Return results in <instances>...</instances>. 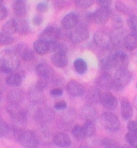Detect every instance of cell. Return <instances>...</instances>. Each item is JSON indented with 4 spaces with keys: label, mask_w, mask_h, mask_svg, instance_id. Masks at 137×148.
<instances>
[{
    "label": "cell",
    "mask_w": 137,
    "mask_h": 148,
    "mask_svg": "<svg viewBox=\"0 0 137 148\" xmlns=\"http://www.w3.org/2000/svg\"><path fill=\"white\" fill-rule=\"evenodd\" d=\"M100 123L104 128L108 131L116 132L120 127V121L116 114L110 111L103 112L100 116Z\"/></svg>",
    "instance_id": "obj_2"
},
{
    "label": "cell",
    "mask_w": 137,
    "mask_h": 148,
    "mask_svg": "<svg viewBox=\"0 0 137 148\" xmlns=\"http://www.w3.org/2000/svg\"><path fill=\"white\" fill-rule=\"evenodd\" d=\"M0 135H1L2 138H5V137H8L10 135L12 136V127H10L3 120H1V123H0Z\"/></svg>",
    "instance_id": "obj_34"
},
{
    "label": "cell",
    "mask_w": 137,
    "mask_h": 148,
    "mask_svg": "<svg viewBox=\"0 0 137 148\" xmlns=\"http://www.w3.org/2000/svg\"><path fill=\"white\" fill-rule=\"evenodd\" d=\"M133 107H134L135 110H137V95L133 98Z\"/></svg>",
    "instance_id": "obj_52"
},
{
    "label": "cell",
    "mask_w": 137,
    "mask_h": 148,
    "mask_svg": "<svg viewBox=\"0 0 137 148\" xmlns=\"http://www.w3.org/2000/svg\"><path fill=\"white\" fill-rule=\"evenodd\" d=\"M83 126H84V129H85L86 137H92V136L95 135L96 126H95L94 124H93L92 121H85V125Z\"/></svg>",
    "instance_id": "obj_35"
},
{
    "label": "cell",
    "mask_w": 137,
    "mask_h": 148,
    "mask_svg": "<svg viewBox=\"0 0 137 148\" xmlns=\"http://www.w3.org/2000/svg\"><path fill=\"white\" fill-rule=\"evenodd\" d=\"M136 60H137V55H136Z\"/></svg>",
    "instance_id": "obj_55"
},
{
    "label": "cell",
    "mask_w": 137,
    "mask_h": 148,
    "mask_svg": "<svg viewBox=\"0 0 137 148\" xmlns=\"http://www.w3.org/2000/svg\"><path fill=\"white\" fill-rule=\"evenodd\" d=\"M71 133H73L74 138L76 140H84L86 137L85 129H84V126L79 125H76L73 126V129H71Z\"/></svg>",
    "instance_id": "obj_32"
},
{
    "label": "cell",
    "mask_w": 137,
    "mask_h": 148,
    "mask_svg": "<svg viewBox=\"0 0 137 148\" xmlns=\"http://www.w3.org/2000/svg\"><path fill=\"white\" fill-rule=\"evenodd\" d=\"M135 86H136V88H137V82H136V85Z\"/></svg>",
    "instance_id": "obj_54"
},
{
    "label": "cell",
    "mask_w": 137,
    "mask_h": 148,
    "mask_svg": "<svg viewBox=\"0 0 137 148\" xmlns=\"http://www.w3.org/2000/svg\"><path fill=\"white\" fill-rule=\"evenodd\" d=\"M79 23H80L79 16L76 13L71 12L63 17L62 21H61V26H62V27L65 28V29L71 30V29H73L74 27H76L79 25Z\"/></svg>",
    "instance_id": "obj_17"
},
{
    "label": "cell",
    "mask_w": 137,
    "mask_h": 148,
    "mask_svg": "<svg viewBox=\"0 0 137 148\" xmlns=\"http://www.w3.org/2000/svg\"><path fill=\"white\" fill-rule=\"evenodd\" d=\"M22 81H23V78L21 75L17 73H14V72L9 74L6 77L7 85L10 86V87H19L22 84Z\"/></svg>",
    "instance_id": "obj_30"
},
{
    "label": "cell",
    "mask_w": 137,
    "mask_h": 148,
    "mask_svg": "<svg viewBox=\"0 0 137 148\" xmlns=\"http://www.w3.org/2000/svg\"><path fill=\"white\" fill-rule=\"evenodd\" d=\"M43 22V17L41 14H39V15H35L33 17V19H32V24L34 25L35 27H39L41 26Z\"/></svg>",
    "instance_id": "obj_49"
},
{
    "label": "cell",
    "mask_w": 137,
    "mask_h": 148,
    "mask_svg": "<svg viewBox=\"0 0 137 148\" xmlns=\"http://www.w3.org/2000/svg\"><path fill=\"white\" fill-rule=\"evenodd\" d=\"M19 58L17 52H14L13 50H3L0 54V70L6 74H10L17 70L20 65Z\"/></svg>",
    "instance_id": "obj_1"
},
{
    "label": "cell",
    "mask_w": 137,
    "mask_h": 148,
    "mask_svg": "<svg viewBox=\"0 0 137 148\" xmlns=\"http://www.w3.org/2000/svg\"><path fill=\"white\" fill-rule=\"evenodd\" d=\"M52 63L57 68H64L68 65V57L66 54L62 53H54L51 58Z\"/></svg>",
    "instance_id": "obj_25"
},
{
    "label": "cell",
    "mask_w": 137,
    "mask_h": 148,
    "mask_svg": "<svg viewBox=\"0 0 137 148\" xmlns=\"http://www.w3.org/2000/svg\"><path fill=\"white\" fill-rule=\"evenodd\" d=\"M66 90L68 93L73 97H81L86 92L85 86L76 80H71L67 84Z\"/></svg>",
    "instance_id": "obj_13"
},
{
    "label": "cell",
    "mask_w": 137,
    "mask_h": 148,
    "mask_svg": "<svg viewBox=\"0 0 137 148\" xmlns=\"http://www.w3.org/2000/svg\"><path fill=\"white\" fill-rule=\"evenodd\" d=\"M13 12L16 16L24 17L26 14V4L24 0H15L12 4Z\"/></svg>",
    "instance_id": "obj_26"
},
{
    "label": "cell",
    "mask_w": 137,
    "mask_h": 148,
    "mask_svg": "<svg viewBox=\"0 0 137 148\" xmlns=\"http://www.w3.org/2000/svg\"><path fill=\"white\" fill-rule=\"evenodd\" d=\"M2 31L5 32V33H7V34H9V35H12L13 33H15L16 28H15V26H14L13 19L9 20L8 22H6L4 25H3Z\"/></svg>",
    "instance_id": "obj_37"
},
{
    "label": "cell",
    "mask_w": 137,
    "mask_h": 148,
    "mask_svg": "<svg viewBox=\"0 0 137 148\" xmlns=\"http://www.w3.org/2000/svg\"><path fill=\"white\" fill-rule=\"evenodd\" d=\"M48 85V78H45V77H41L39 79V80L37 81V83H36V87L38 90H39V91H43L46 87H47Z\"/></svg>",
    "instance_id": "obj_44"
},
{
    "label": "cell",
    "mask_w": 137,
    "mask_h": 148,
    "mask_svg": "<svg viewBox=\"0 0 137 148\" xmlns=\"http://www.w3.org/2000/svg\"><path fill=\"white\" fill-rule=\"evenodd\" d=\"M128 25L131 28L132 32L137 34V16L131 15L128 18Z\"/></svg>",
    "instance_id": "obj_43"
},
{
    "label": "cell",
    "mask_w": 137,
    "mask_h": 148,
    "mask_svg": "<svg viewBox=\"0 0 137 148\" xmlns=\"http://www.w3.org/2000/svg\"><path fill=\"white\" fill-rule=\"evenodd\" d=\"M96 84L97 87H99L100 89H106V90L114 89L115 87L114 77H112L111 75L108 72H103L96 79Z\"/></svg>",
    "instance_id": "obj_15"
},
{
    "label": "cell",
    "mask_w": 137,
    "mask_h": 148,
    "mask_svg": "<svg viewBox=\"0 0 137 148\" xmlns=\"http://www.w3.org/2000/svg\"><path fill=\"white\" fill-rule=\"evenodd\" d=\"M111 18H112V24H113V27L115 29H121V28H123L124 21L119 14L112 12Z\"/></svg>",
    "instance_id": "obj_33"
},
{
    "label": "cell",
    "mask_w": 137,
    "mask_h": 148,
    "mask_svg": "<svg viewBox=\"0 0 137 148\" xmlns=\"http://www.w3.org/2000/svg\"><path fill=\"white\" fill-rule=\"evenodd\" d=\"M33 49L35 52L39 56L46 55L48 52H50V45L47 42L43 41L41 39H38L37 41L34 42L33 44Z\"/></svg>",
    "instance_id": "obj_22"
},
{
    "label": "cell",
    "mask_w": 137,
    "mask_h": 148,
    "mask_svg": "<svg viewBox=\"0 0 137 148\" xmlns=\"http://www.w3.org/2000/svg\"><path fill=\"white\" fill-rule=\"evenodd\" d=\"M98 112L92 104H86L81 109V117L84 119L85 121H92L94 122L97 118Z\"/></svg>",
    "instance_id": "obj_19"
},
{
    "label": "cell",
    "mask_w": 137,
    "mask_h": 148,
    "mask_svg": "<svg viewBox=\"0 0 137 148\" xmlns=\"http://www.w3.org/2000/svg\"><path fill=\"white\" fill-rule=\"evenodd\" d=\"M100 90L98 88H90L88 90L87 92H85V99L86 101L88 102V104H96L100 102Z\"/></svg>",
    "instance_id": "obj_27"
},
{
    "label": "cell",
    "mask_w": 137,
    "mask_h": 148,
    "mask_svg": "<svg viewBox=\"0 0 137 148\" xmlns=\"http://www.w3.org/2000/svg\"><path fill=\"white\" fill-rule=\"evenodd\" d=\"M7 111L9 113L14 121L19 123L26 122V113L22 108L19 106V104L9 103V105L7 107Z\"/></svg>",
    "instance_id": "obj_8"
},
{
    "label": "cell",
    "mask_w": 137,
    "mask_h": 148,
    "mask_svg": "<svg viewBox=\"0 0 137 148\" xmlns=\"http://www.w3.org/2000/svg\"><path fill=\"white\" fill-rule=\"evenodd\" d=\"M24 97V92L19 88H15L9 91L8 93V100L9 103H14V104H19Z\"/></svg>",
    "instance_id": "obj_29"
},
{
    "label": "cell",
    "mask_w": 137,
    "mask_h": 148,
    "mask_svg": "<svg viewBox=\"0 0 137 148\" xmlns=\"http://www.w3.org/2000/svg\"><path fill=\"white\" fill-rule=\"evenodd\" d=\"M54 112L51 109L49 108H42V109H39L37 113L35 115V120L36 122L39 125H47L50 124L53 119H54Z\"/></svg>",
    "instance_id": "obj_9"
},
{
    "label": "cell",
    "mask_w": 137,
    "mask_h": 148,
    "mask_svg": "<svg viewBox=\"0 0 137 148\" xmlns=\"http://www.w3.org/2000/svg\"><path fill=\"white\" fill-rule=\"evenodd\" d=\"M74 3L79 9L86 10L92 6V4L94 3V0H74Z\"/></svg>",
    "instance_id": "obj_40"
},
{
    "label": "cell",
    "mask_w": 137,
    "mask_h": 148,
    "mask_svg": "<svg viewBox=\"0 0 137 148\" xmlns=\"http://www.w3.org/2000/svg\"><path fill=\"white\" fill-rule=\"evenodd\" d=\"M100 103L102 105L103 108H105L106 110H116L118 106V101L117 99V97L112 92H105L102 93Z\"/></svg>",
    "instance_id": "obj_10"
},
{
    "label": "cell",
    "mask_w": 137,
    "mask_h": 148,
    "mask_svg": "<svg viewBox=\"0 0 137 148\" xmlns=\"http://www.w3.org/2000/svg\"><path fill=\"white\" fill-rule=\"evenodd\" d=\"M112 16V12L110 9L105 8H100L94 12H92V24L100 25H105Z\"/></svg>",
    "instance_id": "obj_7"
},
{
    "label": "cell",
    "mask_w": 137,
    "mask_h": 148,
    "mask_svg": "<svg viewBox=\"0 0 137 148\" xmlns=\"http://www.w3.org/2000/svg\"><path fill=\"white\" fill-rule=\"evenodd\" d=\"M23 147L36 148L39 146V139L33 132L30 130H23L17 139Z\"/></svg>",
    "instance_id": "obj_6"
},
{
    "label": "cell",
    "mask_w": 137,
    "mask_h": 148,
    "mask_svg": "<svg viewBox=\"0 0 137 148\" xmlns=\"http://www.w3.org/2000/svg\"><path fill=\"white\" fill-rule=\"evenodd\" d=\"M54 108H55L56 110H64L67 108V103L65 102V101H63V100L57 101V102L55 103V106H54Z\"/></svg>",
    "instance_id": "obj_48"
},
{
    "label": "cell",
    "mask_w": 137,
    "mask_h": 148,
    "mask_svg": "<svg viewBox=\"0 0 137 148\" xmlns=\"http://www.w3.org/2000/svg\"><path fill=\"white\" fill-rule=\"evenodd\" d=\"M73 68L77 74L83 75L87 71V64L83 59H77L73 62Z\"/></svg>",
    "instance_id": "obj_31"
},
{
    "label": "cell",
    "mask_w": 137,
    "mask_h": 148,
    "mask_svg": "<svg viewBox=\"0 0 137 148\" xmlns=\"http://www.w3.org/2000/svg\"><path fill=\"white\" fill-rule=\"evenodd\" d=\"M100 66L104 72H108L113 69V52L111 49H104V51L100 56Z\"/></svg>",
    "instance_id": "obj_14"
},
{
    "label": "cell",
    "mask_w": 137,
    "mask_h": 148,
    "mask_svg": "<svg viewBox=\"0 0 137 148\" xmlns=\"http://www.w3.org/2000/svg\"><path fill=\"white\" fill-rule=\"evenodd\" d=\"M115 7H116V10L117 12L122 13V14H125V15H129L131 16L132 14L130 13V10L127 6H126L123 2L121 1H117L116 4H115Z\"/></svg>",
    "instance_id": "obj_38"
},
{
    "label": "cell",
    "mask_w": 137,
    "mask_h": 148,
    "mask_svg": "<svg viewBox=\"0 0 137 148\" xmlns=\"http://www.w3.org/2000/svg\"><path fill=\"white\" fill-rule=\"evenodd\" d=\"M8 10H7V8L5 6H1V9H0V20L3 21L4 19H6L7 17H8Z\"/></svg>",
    "instance_id": "obj_50"
},
{
    "label": "cell",
    "mask_w": 137,
    "mask_h": 148,
    "mask_svg": "<svg viewBox=\"0 0 137 148\" xmlns=\"http://www.w3.org/2000/svg\"><path fill=\"white\" fill-rule=\"evenodd\" d=\"M43 41L47 42L48 44H52L54 42L59 41V28H57L56 27H48L43 30L39 38Z\"/></svg>",
    "instance_id": "obj_12"
},
{
    "label": "cell",
    "mask_w": 137,
    "mask_h": 148,
    "mask_svg": "<svg viewBox=\"0 0 137 148\" xmlns=\"http://www.w3.org/2000/svg\"><path fill=\"white\" fill-rule=\"evenodd\" d=\"M121 116L125 121H130L133 116V108L127 99L121 101Z\"/></svg>",
    "instance_id": "obj_23"
},
{
    "label": "cell",
    "mask_w": 137,
    "mask_h": 148,
    "mask_svg": "<svg viewBox=\"0 0 137 148\" xmlns=\"http://www.w3.org/2000/svg\"><path fill=\"white\" fill-rule=\"evenodd\" d=\"M88 36H89V32L86 25L79 23L78 26L76 27H74L73 29H71V31L70 32V38L68 39L73 44L78 45L85 42L88 38Z\"/></svg>",
    "instance_id": "obj_4"
},
{
    "label": "cell",
    "mask_w": 137,
    "mask_h": 148,
    "mask_svg": "<svg viewBox=\"0 0 137 148\" xmlns=\"http://www.w3.org/2000/svg\"><path fill=\"white\" fill-rule=\"evenodd\" d=\"M126 140L132 147H137V133L128 132L126 134Z\"/></svg>",
    "instance_id": "obj_41"
},
{
    "label": "cell",
    "mask_w": 137,
    "mask_h": 148,
    "mask_svg": "<svg viewBox=\"0 0 137 148\" xmlns=\"http://www.w3.org/2000/svg\"><path fill=\"white\" fill-rule=\"evenodd\" d=\"M102 145L103 147H107V148H116V147H119V143H118L117 140H112V139H108V138H104L102 140Z\"/></svg>",
    "instance_id": "obj_42"
},
{
    "label": "cell",
    "mask_w": 137,
    "mask_h": 148,
    "mask_svg": "<svg viewBox=\"0 0 137 148\" xmlns=\"http://www.w3.org/2000/svg\"><path fill=\"white\" fill-rule=\"evenodd\" d=\"M36 72H37V74L41 77H45L48 79L50 77H52L54 75V72L51 66L48 65V64L45 62H41L38 64L37 67H36Z\"/></svg>",
    "instance_id": "obj_24"
},
{
    "label": "cell",
    "mask_w": 137,
    "mask_h": 148,
    "mask_svg": "<svg viewBox=\"0 0 137 148\" xmlns=\"http://www.w3.org/2000/svg\"><path fill=\"white\" fill-rule=\"evenodd\" d=\"M132 2H133V3H137V0H131Z\"/></svg>",
    "instance_id": "obj_53"
},
{
    "label": "cell",
    "mask_w": 137,
    "mask_h": 148,
    "mask_svg": "<svg viewBox=\"0 0 137 148\" xmlns=\"http://www.w3.org/2000/svg\"><path fill=\"white\" fill-rule=\"evenodd\" d=\"M127 36V33L124 29H115L113 33H111L112 45L113 48H120L122 45L124 46V40Z\"/></svg>",
    "instance_id": "obj_18"
},
{
    "label": "cell",
    "mask_w": 137,
    "mask_h": 148,
    "mask_svg": "<svg viewBox=\"0 0 137 148\" xmlns=\"http://www.w3.org/2000/svg\"><path fill=\"white\" fill-rule=\"evenodd\" d=\"M13 41H14V39L12 37V35L7 34L3 31L0 33V45H1L2 46L12 45L13 42Z\"/></svg>",
    "instance_id": "obj_39"
},
{
    "label": "cell",
    "mask_w": 137,
    "mask_h": 148,
    "mask_svg": "<svg viewBox=\"0 0 137 148\" xmlns=\"http://www.w3.org/2000/svg\"><path fill=\"white\" fill-rule=\"evenodd\" d=\"M127 128L130 132L137 133V121H129Z\"/></svg>",
    "instance_id": "obj_47"
},
{
    "label": "cell",
    "mask_w": 137,
    "mask_h": 148,
    "mask_svg": "<svg viewBox=\"0 0 137 148\" xmlns=\"http://www.w3.org/2000/svg\"><path fill=\"white\" fill-rule=\"evenodd\" d=\"M93 40H94L96 45L102 48L103 50L113 48L111 33L106 30H99L95 32L94 36H93Z\"/></svg>",
    "instance_id": "obj_5"
},
{
    "label": "cell",
    "mask_w": 137,
    "mask_h": 148,
    "mask_svg": "<svg viewBox=\"0 0 137 148\" xmlns=\"http://www.w3.org/2000/svg\"><path fill=\"white\" fill-rule=\"evenodd\" d=\"M63 95L62 88H55L51 91V95L53 96H60Z\"/></svg>",
    "instance_id": "obj_51"
},
{
    "label": "cell",
    "mask_w": 137,
    "mask_h": 148,
    "mask_svg": "<svg viewBox=\"0 0 137 148\" xmlns=\"http://www.w3.org/2000/svg\"><path fill=\"white\" fill-rule=\"evenodd\" d=\"M13 22H14V26H15L17 33H19L21 35H26L28 33L29 27H28L26 20L24 19V17H20V16L14 17Z\"/></svg>",
    "instance_id": "obj_21"
},
{
    "label": "cell",
    "mask_w": 137,
    "mask_h": 148,
    "mask_svg": "<svg viewBox=\"0 0 137 148\" xmlns=\"http://www.w3.org/2000/svg\"><path fill=\"white\" fill-rule=\"evenodd\" d=\"M124 47L128 51H133L137 48V34L133 32L127 34L124 40Z\"/></svg>",
    "instance_id": "obj_28"
},
{
    "label": "cell",
    "mask_w": 137,
    "mask_h": 148,
    "mask_svg": "<svg viewBox=\"0 0 137 148\" xmlns=\"http://www.w3.org/2000/svg\"><path fill=\"white\" fill-rule=\"evenodd\" d=\"M53 142L58 147H70L71 140L70 136L64 132H57L53 137Z\"/></svg>",
    "instance_id": "obj_20"
},
{
    "label": "cell",
    "mask_w": 137,
    "mask_h": 148,
    "mask_svg": "<svg viewBox=\"0 0 137 148\" xmlns=\"http://www.w3.org/2000/svg\"><path fill=\"white\" fill-rule=\"evenodd\" d=\"M29 98L31 101L36 103H41L43 101V95L41 91H39L37 88L34 89V91L29 92Z\"/></svg>",
    "instance_id": "obj_36"
},
{
    "label": "cell",
    "mask_w": 137,
    "mask_h": 148,
    "mask_svg": "<svg viewBox=\"0 0 137 148\" xmlns=\"http://www.w3.org/2000/svg\"><path fill=\"white\" fill-rule=\"evenodd\" d=\"M113 64L114 69H122V68H127L129 64V57L125 52L121 50L113 53Z\"/></svg>",
    "instance_id": "obj_11"
},
{
    "label": "cell",
    "mask_w": 137,
    "mask_h": 148,
    "mask_svg": "<svg viewBox=\"0 0 137 148\" xmlns=\"http://www.w3.org/2000/svg\"><path fill=\"white\" fill-rule=\"evenodd\" d=\"M49 6L47 2H39L37 5V10L39 13H44L48 10Z\"/></svg>",
    "instance_id": "obj_46"
},
{
    "label": "cell",
    "mask_w": 137,
    "mask_h": 148,
    "mask_svg": "<svg viewBox=\"0 0 137 148\" xmlns=\"http://www.w3.org/2000/svg\"><path fill=\"white\" fill-rule=\"evenodd\" d=\"M95 1L100 8L110 9V7L112 5V0H95Z\"/></svg>",
    "instance_id": "obj_45"
},
{
    "label": "cell",
    "mask_w": 137,
    "mask_h": 148,
    "mask_svg": "<svg viewBox=\"0 0 137 148\" xmlns=\"http://www.w3.org/2000/svg\"><path fill=\"white\" fill-rule=\"evenodd\" d=\"M132 75L131 72L128 70V68L118 69L114 77V82H115L114 89L117 90V91L123 90L126 86L129 84L130 81L132 80Z\"/></svg>",
    "instance_id": "obj_3"
},
{
    "label": "cell",
    "mask_w": 137,
    "mask_h": 148,
    "mask_svg": "<svg viewBox=\"0 0 137 148\" xmlns=\"http://www.w3.org/2000/svg\"><path fill=\"white\" fill-rule=\"evenodd\" d=\"M16 52L24 61H31L34 60L35 50H32L26 44H19L16 46Z\"/></svg>",
    "instance_id": "obj_16"
}]
</instances>
